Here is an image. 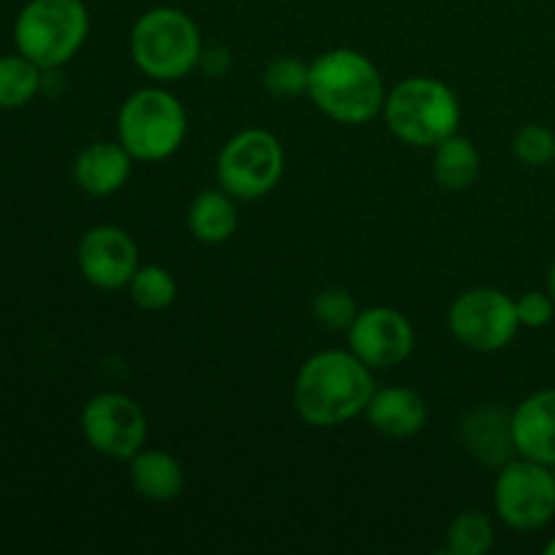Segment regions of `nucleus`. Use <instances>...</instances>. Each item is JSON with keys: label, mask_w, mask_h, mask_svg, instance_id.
I'll return each instance as SVG.
<instances>
[{"label": "nucleus", "mask_w": 555, "mask_h": 555, "mask_svg": "<svg viewBox=\"0 0 555 555\" xmlns=\"http://www.w3.org/2000/svg\"><path fill=\"white\" fill-rule=\"evenodd\" d=\"M450 334L475 352H499L520 331L515 298L496 287H472L453 301L448 314Z\"/></svg>", "instance_id": "1a4fd4ad"}, {"label": "nucleus", "mask_w": 555, "mask_h": 555, "mask_svg": "<svg viewBox=\"0 0 555 555\" xmlns=\"http://www.w3.org/2000/svg\"><path fill=\"white\" fill-rule=\"evenodd\" d=\"M513 439L518 455L555 466V388L537 390L515 406Z\"/></svg>", "instance_id": "4468645a"}, {"label": "nucleus", "mask_w": 555, "mask_h": 555, "mask_svg": "<svg viewBox=\"0 0 555 555\" xmlns=\"http://www.w3.org/2000/svg\"><path fill=\"white\" fill-rule=\"evenodd\" d=\"M515 309H518L520 328L540 331L555 318V301L547 291H526L524 296L515 298Z\"/></svg>", "instance_id": "a878e982"}, {"label": "nucleus", "mask_w": 555, "mask_h": 555, "mask_svg": "<svg viewBox=\"0 0 555 555\" xmlns=\"http://www.w3.org/2000/svg\"><path fill=\"white\" fill-rule=\"evenodd\" d=\"M545 555H555V537L545 545Z\"/></svg>", "instance_id": "c85d7f7f"}, {"label": "nucleus", "mask_w": 555, "mask_h": 555, "mask_svg": "<svg viewBox=\"0 0 555 555\" xmlns=\"http://www.w3.org/2000/svg\"><path fill=\"white\" fill-rule=\"evenodd\" d=\"M431 152V171L439 188L450 190V193H464L480 177V152L466 135H448Z\"/></svg>", "instance_id": "6ab92c4d"}, {"label": "nucleus", "mask_w": 555, "mask_h": 555, "mask_svg": "<svg viewBox=\"0 0 555 555\" xmlns=\"http://www.w3.org/2000/svg\"><path fill=\"white\" fill-rule=\"evenodd\" d=\"M236 198L225 190H204L188 206V231L204 244H222L236 233Z\"/></svg>", "instance_id": "a211bd4d"}, {"label": "nucleus", "mask_w": 555, "mask_h": 555, "mask_svg": "<svg viewBox=\"0 0 555 555\" xmlns=\"http://www.w3.org/2000/svg\"><path fill=\"white\" fill-rule=\"evenodd\" d=\"M130 57L155 81H177L193 74L204 54V38L182 9L157 5L144 11L130 30Z\"/></svg>", "instance_id": "7ed1b4c3"}, {"label": "nucleus", "mask_w": 555, "mask_h": 555, "mask_svg": "<svg viewBox=\"0 0 555 555\" xmlns=\"http://www.w3.org/2000/svg\"><path fill=\"white\" fill-rule=\"evenodd\" d=\"M76 266L85 282L98 291H122L139 269V247L133 236L117 225H95L76 247Z\"/></svg>", "instance_id": "f8f14e48"}, {"label": "nucleus", "mask_w": 555, "mask_h": 555, "mask_svg": "<svg viewBox=\"0 0 555 555\" xmlns=\"http://www.w3.org/2000/svg\"><path fill=\"white\" fill-rule=\"evenodd\" d=\"M285 150L271 130L247 128L222 144L217 155V182L236 201H258L280 184Z\"/></svg>", "instance_id": "0eeeda50"}, {"label": "nucleus", "mask_w": 555, "mask_h": 555, "mask_svg": "<svg viewBox=\"0 0 555 555\" xmlns=\"http://www.w3.org/2000/svg\"><path fill=\"white\" fill-rule=\"evenodd\" d=\"M461 439L472 459L488 469H502L507 461L518 455L513 439V412L496 410V406H482L472 412L461 428Z\"/></svg>", "instance_id": "dca6fc26"}, {"label": "nucleus", "mask_w": 555, "mask_h": 555, "mask_svg": "<svg viewBox=\"0 0 555 555\" xmlns=\"http://www.w3.org/2000/svg\"><path fill=\"white\" fill-rule=\"evenodd\" d=\"M263 87L274 98L291 101V98L307 95L309 65L296 57H274L263 70Z\"/></svg>", "instance_id": "5701e85b"}, {"label": "nucleus", "mask_w": 555, "mask_h": 555, "mask_svg": "<svg viewBox=\"0 0 555 555\" xmlns=\"http://www.w3.org/2000/svg\"><path fill=\"white\" fill-rule=\"evenodd\" d=\"M372 369L352 350H320L301 363L293 406L312 428H334L363 415L374 396Z\"/></svg>", "instance_id": "f257e3e1"}, {"label": "nucleus", "mask_w": 555, "mask_h": 555, "mask_svg": "<svg viewBox=\"0 0 555 555\" xmlns=\"http://www.w3.org/2000/svg\"><path fill=\"white\" fill-rule=\"evenodd\" d=\"M513 155L524 166L540 168L555 160V133L540 122H529L515 133Z\"/></svg>", "instance_id": "b1692460"}, {"label": "nucleus", "mask_w": 555, "mask_h": 555, "mask_svg": "<svg viewBox=\"0 0 555 555\" xmlns=\"http://www.w3.org/2000/svg\"><path fill=\"white\" fill-rule=\"evenodd\" d=\"M496 545V529L491 515L480 509H464L455 515L444 534V553L450 555H486Z\"/></svg>", "instance_id": "412c9836"}, {"label": "nucleus", "mask_w": 555, "mask_h": 555, "mask_svg": "<svg viewBox=\"0 0 555 555\" xmlns=\"http://www.w3.org/2000/svg\"><path fill=\"white\" fill-rule=\"evenodd\" d=\"M307 95L339 125H366L383 114L385 90L377 65L358 49H328L309 63Z\"/></svg>", "instance_id": "f03ea898"}, {"label": "nucleus", "mask_w": 555, "mask_h": 555, "mask_svg": "<svg viewBox=\"0 0 555 555\" xmlns=\"http://www.w3.org/2000/svg\"><path fill=\"white\" fill-rule=\"evenodd\" d=\"M81 437L103 459L130 461L146 448L150 421L135 399L117 390H103L81 410Z\"/></svg>", "instance_id": "9d476101"}, {"label": "nucleus", "mask_w": 555, "mask_h": 555, "mask_svg": "<svg viewBox=\"0 0 555 555\" xmlns=\"http://www.w3.org/2000/svg\"><path fill=\"white\" fill-rule=\"evenodd\" d=\"M363 415H366L369 426L383 437L410 439L426 428L428 404L417 390L390 385V388L374 390Z\"/></svg>", "instance_id": "2eb2a0df"}, {"label": "nucleus", "mask_w": 555, "mask_h": 555, "mask_svg": "<svg viewBox=\"0 0 555 555\" xmlns=\"http://www.w3.org/2000/svg\"><path fill=\"white\" fill-rule=\"evenodd\" d=\"M133 157L119 141H92L76 155L74 182L92 198L119 193L133 173Z\"/></svg>", "instance_id": "ddd939ff"}, {"label": "nucleus", "mask_w": 555, "mask_h": 555, "mask_svg": "<svg viewBox=\"0 0 555 555\" xmlns=\"http://www.w3.org/2000/svg\"><path fill=\"white\" fill-rule=\"evenodd\" d=\"M128 296L141 312H163V309L171 307L177 301V280H173L171 271L166 266H139L133 274V280L128 282Z\"/></svg>", "instance_id": "4be33fe9"}, {"label": "nucleus", "mask_w": 555, "mask_h": 555, "mask_svg": "<svg viewBox=\"0 0 555 555\" xmlns=\"http://www.w3.org/2000/svg\"><path fill=\"white\" fill-rule=\"evenodd\" d=\"M350 350L369 369H396L415 350V328L410 318L393 307H369L358 312L347 328Z\"/></svg>", "instance_id": "9b49d317"}, {"label": "nucleus", "mask_w": 555, "mask_h": 555, "mask_svg": "<svg viewBox=\"0 0 555 555\" xmlns=\"http://www.w3.org/2000/svg\"><path fill=\"white\" fill-rule=\"evenodd\" d=\"M228 65H231V57H228L225 49L215 47V49H204L198 68L206 70V74H211V76H222L228 70Z\"/></svg>", "instance_id": "bb28decb"}, {"label": "nucleus", "mask_w": 555, "mask_h": 555, "mask_svg": "<svg viewBox=\"0 0 555 555\" xmlns=\"http://www.w3.org/2000/svg\"><path fill=\"white\" fill-rule=\"evenodd\" d=\"M547 293H551L553 301H555V258L551 263V271H547Z\"/></svg>", "instance_id": "cd10ccee"}, {"label": "nucleus", "mask_w": 555, "mask_h": 555, "mask_svg": "<svg viewBox=\"0 0 555 555\" xmlns=\"http://www.w3.org/2000/svg\"><path fill=\"white\" fill-rule=\"evenodd\" d=\"M553 166H555V160H553Z\"/></svg>", "instance_id": "c756f323"}, {"label": "nucleus", "mask_w": 555, "mask_h": 555, "mask_svg": "<svg viewBox=\"0 0 555 555\" xmlns=\"http://www.w3.org/2000/svg\"><path fill=\"white\" fill-rule=\"evenodd\" d=\"M188 139V112L173 92L141 87L125 98L117 114V141L139 163H160L177 155Z\"/></svg>", "instance_id": "39448f33"}, {"label": "nucleus", "mask_w": 555, "mask_h": 555, "mask_svg": "<svg viewBox=\"0 0 555 555\" xmlns=\"http://www.w3.org/2000/svg\"><path fill=\"white\" fill-rule=\"evenodd\" d=\"M90 36L85 0H27L14 22L16 52L43 70H57L79 54Z\"/></svg>", "instance_id": "423d86ee"}, {"label": "nucleus", "mask_w": 555, "mask_h": 555, "mask_svg": "<svg viewBox=\"0 0 555 555\" xmlns=\"http://www.w3.org/2000/svg\"><path fill=\"white\" fill-rule=\"evenodd\" d=\"M493 509L507 529L540 531L555 518L553 466L515 455L499 469L493 482Z\"/></svg>", "instance_id": "6e6552de"}, {"label": "nucleus", "mask_w": 555, "mask_h": 555, "mask_svg": "<svg viewBox=\"0 0 555 555\" xmlns=\"http://www.w3.org/2000/svg\"><path fill=\"white\" fill-rule=\"evenodd\" d=\"M383 119L390 133L417 150H434L439 141L459 133L461 103L444 81L410 76L388 90Z\"/></svg>", "instance_id": "20e7f679"}, {"label": "nucleus", "mask_w": 555, "mask_h": 555, "mask_svg": "<svg viewBox=\"0 0 555 555\" xmlns=\"http://www.w3.org/2000/svg\"><path fill=\"white\" fill-rule=\"evenodd\" d=\"M128 477L133 491L146 502H173L184 491V469L171 453L155 448H141L130 459Z\"/></svg>", "instance_id": "f3484780"}, {"label": "nucleus", "mask_w": 555, "mask_h": 555, "mask_svg": "<svg viewBox=\"0 0 555 555\" xmlns=\"http://www.w3.org/2000/svg\"><path fill=\"white\" fill-rule=\"evenodd\" d=\"M358 304L341 287H325L314 296L312 301V314L318 318V323H323L331 331H347L352 325V320L358 318Z\"/></svg>", "instance_id": "393cba45"}, {"label": "nucleus", "mask_w": 555, "mask_h": 555, "mask_svg": "<svg viewBox=\"0 0 555 555\" xmlns=\"http://www.w3.org/2000/svg\"><path fill=\"white\" fill-rule=\"evenodd\" d=\"M47 70L22 52L0 54V108H22L43 90Z\"/></svg>", "instance_id": "aec40b11"}]
</instances>
